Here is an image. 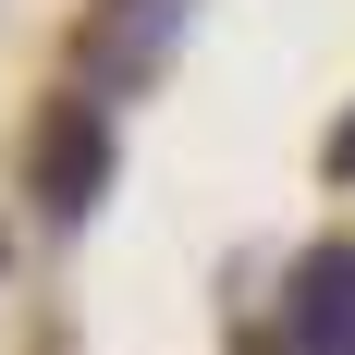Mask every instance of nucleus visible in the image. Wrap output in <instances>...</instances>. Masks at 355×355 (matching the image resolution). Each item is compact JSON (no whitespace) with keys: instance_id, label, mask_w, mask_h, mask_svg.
<instances>
[{"instance_id":"f257e3e1","label":"nucleus","mask_w":355,"mask_h":355,"mask_svg":"<svg viewBox=\"0 0 355 355\" xmlns=\"http://www.w3.org/2000/svg\"><path fill=\"white\" fill-rule=\"evenodd\" d=\"M294 355H355V245H319L294 282Z\"/></svg>"},{"instance_id":"f03ea898","label":"nucleus","mask_w":355,"mask_h":355,"mask_svg":"<svg viewBox=\"0 0 355 355\" xmlns=\"http://www.w3.org/2000/svg\"><path fill=\"white\" fill-rule=\"evenodd\" d=\"M98 172H110V135H98V110H62V123H49V147H37V196H49V220H86Z\"/></svg>"},{"instance_id":"7ed1b4c3","label":"nucleus","mask_w":355,"mask_h":355,"mask_svg":"<svg viewBox=\"0 0 355 355\" xmlns=\"http://www.w3.org/2000/svg\"><path fill=\"white\" fill-rule=\"evenodd\" d=\"M172 25H184V0H123V12L98 25V73H147Z\"/></svg>"},{"instance_id":"20e7f679","label":"nucleus","mask_w":355,"mask_h":355,"mask_svg":"<svg viewBox=\"0 0 355 355\" xmlns=\"http://www.w3.org/2000/svg\"><path fill=\"white\" fill-rule=\"evenodd\" d=\"M331 159H343V172H355V123H343V147H331Z\"/></svg>"}]
</instances>
